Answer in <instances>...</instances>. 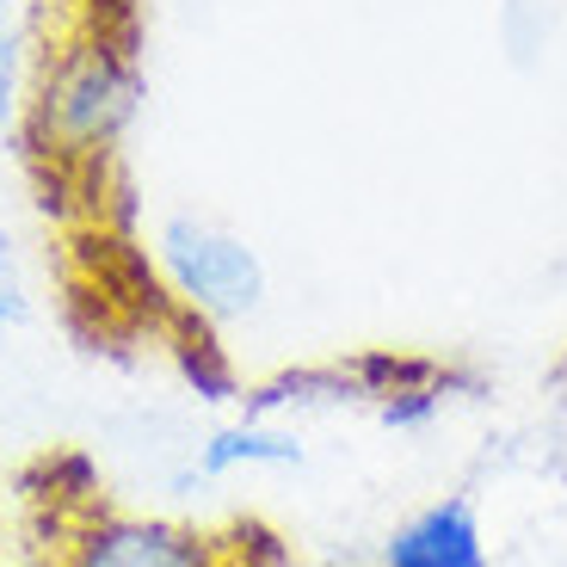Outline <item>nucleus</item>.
Wrapping results in <instances>:
<instances>
[{
    "label": "nucleus",
    "mask_w": 567,
    "mask_h": 567,
    "mask_svg": "<svg viewBox=\"0 0 567 567\" xmlns=\"http://www.w3.org/2000/svg\"><path fill=\"white\" fill-rule=\"evenodd\" d=\"M25 86H31V31L13 0H0V136H13L25 117Z\"/></svg>",
    "instance_id": "423d86ee"
},
{
    "label": "nucleus",
    "mask_w": 567,
    "mask_h": 567,
    "mask_svg": "<svg viewBox=\"0 0 567 567\" xmlns=\"http://www.w3.org/2000/svg\"><path fill=\"white\" fill-rule=\"evenodd\" d=\"M142 112V56L130 0H50L13 136L50 179L93 185Z\"/></svg>",
    "instance_id": "f257e3e1"
},
{
    "label": "nucleus",
    "mask_w": 567,
    "mask_h": 567,
    "mask_svg": "<svg viewBox=\"0 0 567 567\" xmlns=\"http://www.w3.org/2000/svg\"><path fill=\"white\" fill-rule=\"evenodd\" d=\"M43 512L38 567H254L259 530H210L167 512H136L105 499L100 487L62 494L56 482L31 494Z\"/></svg>",
    "instance_id": "f03ea898"
},
{
    "label": "nucleus",
    "mask_w": 567,
    "mask_h": 567,
    "mask_svg": "<svg viewBox=\"0 0 567 567\" xmlns=\"http://www.w3.org/2000/svg\"><path fill=\"white\" fill-rule=\"evenodd\" d=\"M25 321H31V271L13 228H0V327H25Z\"/></svg>",
    "instance_id": "0eeeda50"
},
{
    "label": "nucleus",
    "mask_w": 567,
    "mask_h": 567,
    "mask_svg": "<svg viewBox=\"0 0 567 567\" xmlns=\"http://www.w3.org/2000/svg\"><path fill=\"white\" fill-rule=\"evenodd\" d=\"M561 377H567V352H561Z\"/></svg>",
    "instance_id": "6e6552de"
},
{
    "label": "nucleus",
    "mask_w": 567,
    "mask_h": 567,
    "mask_svg": "<svg viewBox=\"0 0 567 567\" xmlns=\"http://www.w3.org/2000/svg\"><path fill=\"white\" fill-rule=\"evenodd\" d=\"M302 463H309V444H302L297 425L254 420V413L204 432L198 451H192L198 482H235V475H271V468H302Z\"/></svg>",
    "instance_id": "39448f33"
},
{
    "label": "nucleus",
    "mask_w": 567,
    "mask_h": 567,
    "mask_svg": "<svg viewBox=\"0 0 567 567\" xmlns=\"http://www.w3.org/2000/svg\"><path fill=\"white\" fill-rule=\"evenodd\" d=\"M377 567H494V543L475 499L439 494L377 543Z\"/></svg>",
    "instance_id": "20e7f679"
},
{
    "label": "nucleus",
    "mask_w": 567,
    "mask_h": 567,
    "mask_svg": "<svg viewBox=\"0 0 567 567\" xmlns=\"http://www.w3.org/2000/svg\"><path fill=\"white\" fill-rule=\"evenodd\" d=\"M148 271L161 297L198 327H235L254 321L271 297V271L247 235L198 210H167L148 228Z\"/></svg>",
    "instance_id": "7ed1b4c3"
}]
</instances>
